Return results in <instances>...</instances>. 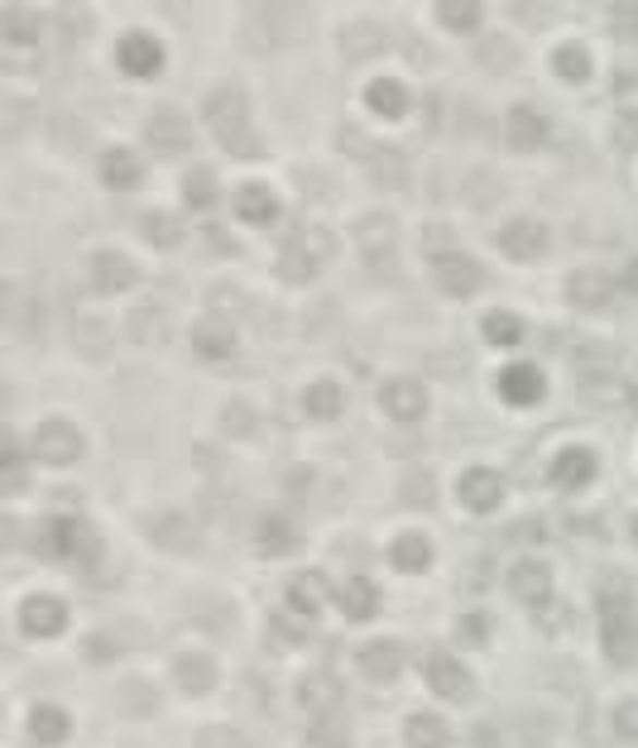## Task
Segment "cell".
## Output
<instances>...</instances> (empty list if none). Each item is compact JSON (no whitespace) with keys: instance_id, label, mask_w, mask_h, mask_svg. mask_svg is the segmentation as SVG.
<instances>
[{"instance_id":"obj_1","label":"cell","mask_w":638,"mask_h":748,"mask_svg":"<svg viewBox=\"0 0 638 748\" xmlns=\"http://www.w3.org/2000/svg\"><path fill=\"white\" fill-rule=\"evenodd\" d=\"M34 456L48 466H68V461H77L82 456V437L68 427L63 418H53V422H44L39 432H34Z\"/></svg>"},{"instance_id":"obj_2","label":"cell","mask_w":638,"mask_h":748,"mask_svg":"<svg viewBox=\"0 0 638 748\" xmlns=\"http://www.w3.org/2000/svg\"><path fill=\"white\" fill-rule=\"evenodd\" d=\"M423 403H428V398H423V389H418L413 379H389V384L380 389V408H384V413H389L394 422L423 418Z\"/></svg>"},{"instance_id":"obj_3","label":"cell","mask_w":638,"mask_h":748,"mask_svg":"<svg viewBox=\"0 0 638 748\" xmlns=\"http://www.w3.org/2000/svg\"><path fill=\"white\" fill-rule=\"evenodd\" d=\"M428 681H432V691L452 696V701H466V696H471V677H466V667L456 657H447V653H432L428 657Z\"/></svg>"},{"instance_id":"obj_4","label":"cell","mask_w":638,"mask_h":748,"mask_svg":"<svg viewBox=\"0 0 638 748\" xmlns=\"http://www.w3.org/2000/svg\"><path fill=\"white\" fill-rule=\"evenodd\" d=\"M495 245L504 250V255H514V260H533L538 250L547 245L543 240V226H533V221H509L504 231L495 236Z\"/></svg>"},{"instance_id":"obj_5","label":"cell","mask_w":638,"mask_h":748,"mask_svg":"<svg viewBox=\"0 0 638 748\" xmlns=\"http://www.w3.org/2000/svg\"><path fill=\"white\" fill-rule=\"evenodd\" d=\"M466 494V504H471V509H495V499H499V475L495 470H471V475L461 480V485H456Z\"/></svg>"},{"instance_id":"obj_6","label":"cell","mask_w":638,"mask_h":748,"mask_svg":"<svg viewBox=\"0 0 638 748\" xmlns=\"http://www.w3.org/2000/svg\"><path fill=\"white\" fill-rule=\"evenodd\" d=\"M192 135V125L178 111H159L149 120V144H159V149H183Z\"/></svg>"},{"instance_id":"obj_7","label":"cell","mask_w":638,"mask_h":748,"mask_svg":"<svg viewBox=\"0 0 638 748\" xmlns=\"http://www.w3.org/2000/svg\"><path fill=\"white\" fill-rule=\"evenodd\" d=\"M610 288H615V283H610L600 269H586V274H576V279H571V298L581 307H600L610 298Z\"/></svg>"},{"instance_id":"obj_8","label":"cell","mask_w":638,"mask_h":748,"mask_svg":"<svg viewBox=\"0 0 638 748\" xmlns=\"http://www.w3.org/2000/svg\"><path fill=\"white\" fill-rule=\"evenodd\" d=\"M360 667L370 672V677H394L399 672V648L394 643H370V648H360Z\"/></svg>"},{"instance_id":"obj_9","label":"cell","mask_w":638,"mask_h":748,"mask_svg":"<svg viewBox=\"0 0 638 748\" xmlns=\"http://www.w3.org/2000/svg\"><path fill=\"white\" fill-rule=\"evenodd\" d=\"M543 135H547L543 116L528 111V106H514V111H509V140H514V144H538Z\"/></svg>"},{"instance_id":"obj_10","label":"cell","mask_w":638,"mask_h":748,"mask_svg":"<svg viewBox=\"0 0 638 748\" xmlns=\"http://www.w3.org/2000/svg\"><path fill=\"white\" fill-rule=\"evenodd\" d=\"M408 739H413V748H442V744H452V734L437 715H413L408 720Z\"/></svg>"},{"instance_id":"obj_11","label":"cell","mask_w":638,"mask_h":748,"mask_svg":"<svg viewBox=\"0 0 638 748\" xmlns=\"http://www.w3.org/2000/svg\"><path fill=\"white\" fill-rule=\"evenodd\" d=\"M29 634H53V629H63V605H53V600H34L29 605Z\"/></svg>"},{"instance_id":"obj_12","label":"cell","mask_w":638,"mask_h":748,"mask_svg":"<svg viewBox=\"0 0 638 748\" xmlns=\"http://www.w3.org/2000/svg\"><path fill=\"white\" fill-rule=\"evenodd\" d=\"M96 283L101 288H120V283H130V260L125 255H96Z\"/></svg>"},{"instance_id":"obj_13","label":"cell","mask_w":638,"mask_h":748,"mask_svg":"<svg viewBox=\"0 0 638 748\" xmlns=\"http://www.w3.org/2000/svg\"><path fill=\"white\" fill-rule=\"evenodd\" d=\"M303 403L312 408V413L332 418L336 408H341V394H336V384H332V379H322V384H312V389H308V398H303Z\"/></svg>"},{"instance_id":"obj_14","label":"cell","mask_w":638,"mask_h":748,"mask_svg":"<svg viewBox=\"0 0 638 748\" xmlns=\"http://www.w3.org/2000/svg\"><path fill=\"white\" fill-rule=\"evenodd\" d=\"M615 729L629 734V739H638V701H624V705L615 710Z\"/></svg>"},{"instance_id":"obj_15","label":"cell","mask_w":638,"mask_h":748,"mask_svg":"<svg viewBox=\"0 0 638 748\" xmlns=\"http://www.w3.org/2000/svg\"><path fill=\"white\" fill-rule=\"evenodd\" d=\"M634 140H638V111H629L619 125V144H634Z\"/></svg>"},{"instance_id":"obj_16","label":"cell","mask_w":638,"mask_h":748,"mask_svg":"<svg viewBox=\"0 0 638 748\" xmlns=\"http://www.w3.org/2000/svg\"><path fill=\"white\" fill-rule=\"evenodd\" d=\"M634 533H638V518H634Z\"/></svg>"}]
</instances>
